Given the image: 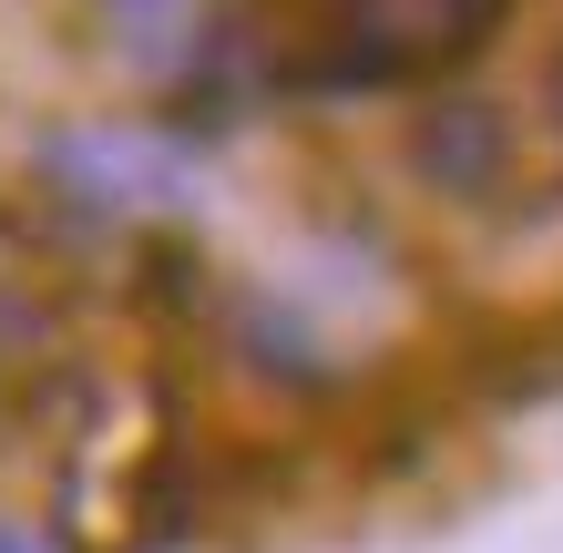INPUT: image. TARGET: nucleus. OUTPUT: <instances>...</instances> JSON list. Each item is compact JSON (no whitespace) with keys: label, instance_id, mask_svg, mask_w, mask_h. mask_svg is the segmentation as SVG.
Masks as SVG:
<instances>
[{"label":"nucleus","instance_id":"nucleus-2","mask_svg":"<svg viewBox=\"0 0 563 553\" xmlns=\"http://www.w3.org/2000/svg\"><path fill=\"white\" fill-rule=\"evenodd\" d=\"M410 165L441 185V195H492L503 185V165H512V123L492 113V103H441L410 134Z\"/></svg>","mask_w":563,"mask_h":553},{"label":"nucleus","instance_id":"nucleus-1","mask_svg":"<svg viewBox=\"0 0 563 553\" xmlns=\"http://www.w3.org/2000/svg\"><path fill=\"white\" fill-rule=\"evenodd\" d=\"M512 0H318L297 82L318 92H400L430 73H461Z\"/></svg>","mask_w":563,"mask_h":553},{"label":"nucleus","instance_id":"nucleus-3","mask_svg":"<svg viewBox=\"0 0 563 553\" xmlns=\"http://www.w3.org/2000/svg\"><path fill=\"white\" fill-rule=\"evenodd\" d=\"M553 113H563V62H553Z\"/></svg>","mask_w":563,"mask_h":553}]
</instances>
